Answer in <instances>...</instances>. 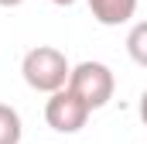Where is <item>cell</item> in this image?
Wrapping results in <instances>:
<instances>
[{"label":"cell","mask_w":147,"mask_h":144,"mask_svg":"<svg viewBox=\"0 0 147 144\" xmlns=\"http://www.w3.org/2000/svg\"><path fill=\"white\" fill-rule=\"evenodd\" d=\"M127 55L140 69H147V21H137L130 28V35H127Z\"/></svg>","instance_id":"obj_6"},{"label":"cell","mask_w":147,"mask_h":144,"mask_svg":"<svg viewBox=\"0 0 147 144\" xmlns=\"http://www.w3.org/2000/svg\"><path fill=\"white\" fill-rule=\"evenodd\" d=\"M24 0H0V7H21Z\"/></svg>","instance_id":"obj_8"},{"label":"cell","mask_w":147,"mask_h":144,"mask_svg":"<svg viewBox=\"0 0 147 144\" xmlns=\"http://www.w3.org/2000/svg\"><path fill=\"white\" fill-rule=\"evenodd\" d=\"M89 113H92V110L86 107L69 86L58 89V93H51L48 103H45V120H48V127L58 130V134H79V130L86 127Z\"/></svg>","instance_id":"obj_3"},{"label":"cell","mask_w":147,"mask_h":144,"mask_svg":"<svg viewBox=\"0 0 147 144\" xmlns=\"http://www.w3.org/2000/svg\"><path fill=\"white\" fill-rule=\"evenodd\" d=\"M137 113H140V120H144V127H147V89L140 93V107H137Z\"/></svg>","instance_id":"obj_7"},{"label":"cell","mask_w":147,"mask_h":144,"mask_svg":"<svg viewBox=\"0 0 147 144\" xmlns=\"http://www.w3.org/2000/svg\"><path fill=\"white\" fill-rule=\"evenodd\" d=\"M89 10L103 28H120L137 14V0H89Z\"/></svg>","instance_id":"obj_4"},{"label":"cell","mask_w":147,"mask_h":144,"mask_svg":"<svg viewBox=\"0 0 147 144\" xmlns=\"http://www.w3.org/2000/svg\"><path fill=\"white\" fill-rule=\"evenodd\" d=\"M69 89H72L89 110H103L113 100L116 79H113V69L103 65V62H79V65H72Z\"/></svg>","instance_id":"obj_2"},{"label":"cell","mask_w":147,"mask_h":144,"mask_svg":"<svg viewBox=\"0 0 147 144\" xmlns=\"http://www.w3.org/2000/svg\"><path fill=\"white\" fill-rule=\"evenodd\" d=\"M51 3H58V7H72L75 0H51Z\"/></svg>","instance_id":"obj_9"},{"label":"cell","mask_w":147,"mask_h":144,"mask_svg":"<svg viewBox=\"0 0 147 144\" xmlns=\"http://www.w3.org/2000/svg\"><path fill=\"white\" fill-rule=\"evenodd\" d=\"M21 134H24L21 113L7 103H0V144H21Z\"/></svg>","instance_id":"obj_5"},{"label":"cell","mask_w":147,"mask_h":144,"mask_svg":"<svg viewBox=\"0 0 147 144\" xmlns=\"http://www.w3.org/2000/svg\"><path fill=\"white\" fill-rule=\"evenodd\" d=\"M21 75H24V82H28L34 93H48V96H51V93H58V89L69 86L72 65H69L65 52H58V48H51V45H38V48H31V52L24 55Z\"/></svg>","instance_id":"obj_1"}]
</instances>
